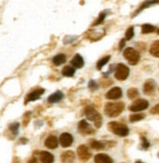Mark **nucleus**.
<instances>
[{
	"label": "nucleus",
	"mask_w": 159,
	"mask_h": 163,
	"mask_svg": "<svg viewBox=\"0 0 159 163\" xmlns=\"http://www.w3.org/2000/svg\"><path fill=\"white\" fill-rule=\"evenodd\" d=\"M136 163H142V161H137Z\"/></svg>",
	"instance_id": "obj_37"
},
{
	"label": "nucleus",
	"mask_w": 159,
	"mask_h": 163,
	"mask_svg": "<svg viewBox=\"0 0 159 163\" xmlns=\"http://www.w3.org/2000/svg\"><path fill=\"white\" fill-rule=\"evenodd\" d=\"M122 96V90L119 87H114L107 93L106 98L108 100H117Z\"/></svg>",
	"instance_id": "obj_10"
},
{
	"label": "nucleus",
	"mask_w": 159,
	"mask_h": 163,
	"mask_svg": "<svg viewBox=\"0 0 159 163\" xmlns=\"http://www.w3.org/2000/svg\"><path fill=\"white\" fill-rule=\"evenodd\" d=\"M59 143L61 144L62 146H63V148H68V146H70L73 143V137L69 133H62L60 136Z\"/></svg>",
	"instance_id": "obj_9"
},
{
	"label": "nucleus",
	"mask_w": 159,
	"mask_h": 163,
	"mask_svg": "<svg viewBox=\"0 0 159 163\" xmlns=\"http://www.w3.org/2000/svg\"><path fill=\"white\" fill-rule=\"evenodd\" d=\"M148 146H149L148 141L146 139L145 137H142V148L145 149V150H147V149H148Z\"/></svg>",
	"instance_id": "obj_32"
},
{
	"label": "nucleus",
	"mask_w": 159,
	"mask_h": 163,
	"mask_svg": "<svg viewBox=\"0 0 159 163\" xmlns=\"http://www.w3.org/2000/svg\"><path fill=\"white\" fill-rule=\"evenodd\" d=\"M70 63H71V64H72L75 69H81L84 66V60H83V58L79 54H76L73 57V59L71 60Z\"/></svg>",
	"instance_id": "obj_18"
},
{
	"label": "nucleus",
	"mask_w": 159,
	"mask_h": 163,
	"mask_svg": "<svg viewBox=\"0 0 159 163\" xmlns=\"http://www.w3.org/2000/svg\"><path fill=\"white\" fill-rule=\"evenodd\" d=\"M154 3H159V1H146L144 4H142V5L139 8L138 11L134 14V16H135V15H137L138 13H140L142 9H144V8H147V7H148V6H150V5H152V4H154Z\"/></svg>",
	"instance_id": "obj_28"
},
{
	"label": "nucleus",
	"mask_w": 159,
	"mask_h": 163,
	"mask_svg": "<svg viewBox=\"0 0 159 163\" xmlns=\"http://www.w3.org/2000/svg\"><path fill=\"white\" fill-rule=\"evenodd\" d=\"M77 155L82 162H86L91 158L92 154H91L89 149L87 148L86 145H79L78 149H77Z\"/></svg>",
	"instance_id": "obj_7"
},
{
	"label": "nucleus",
	"mask_w": 159,
	"mask_h": 163,
	"mask_svg": "<svg viewBox=\"0 0 159 163\" xmlns=\"http://www.w3.org/2000/svg\"><path fill=\"white\" fill-rule=\"evenodd\" d=\"M105 18H106V13H105V12H102V13L100 14V16L98 17V19L96 20V22H95V23H93V26L95 27V26H98V24H101L102 22H104Z\"/></svg>",
	"instance_id": "obj_29"
},
{
	"label": "nucleus",
	"mask_w": 159,
	"mask_h": 163,
	"mask_svg": "<svg viewBox=\"0 0 159 163\" xmlns=\"http://www.w3.org/2000/svg\"><path fill=\"white\" fill-rule=\"evenodd\" d=\"M66 61H67V57L65 54H58L53 58V63L56 66H60V64H65Z\"/></svg>",
	"instance_id": "obj_20"
},
{
	"label": "nucleus",
	"mask_w": 159,
	"mask_h": 163,
	"mask_svg": "<svg viewBox=\"0 0 159 163\" xmlns=\"http://www.w3.org/2000/svg\"><path fill=\"white\" fill-rule=\"evenodd\" d=\"M149 52L152 56L159 58V40H156V41H154L152 44V46L149 48Z\"/></svg>",
	"instance_id": "obj_21"
},
{
	"label": "nucleus",
	"mask_w": 159,
	"mask_h": 163,
	"mask_svg": "<svg viewBox=\"0 0 159 163\" xmlns=\"http://www.w3.org/2000/svg\"><path fill=\"white\" fill-rule=\"evenodd\" d=\"M129 72H130V70H129L128 67L125 66V64H118L116 69H115L114 76L117 80L123 81L129 76Z\"/></svg>",
	"instance_id": "obj_5"
},
{
	"label": "nucleus",
	"mask_w": 159,
	"mask_h": 163,
	"mask_svg": "<svg viewBox=\"0 0 159 163\" xmlns=\"http://www.w3.org/2000/svg\"><path fill=\"white\" fill-rule=\"evenodd\" d=\"M127 95H128L129 99H135V98L139 96V91L137 88H130L128 92H127Z\"/></svg>",
	"instance_id": "obj_27"
},
{
	"label": "nucleus",
	"mask_w": 159,
	"mask_h": 163,
	"mask_svg": "<svg viewBox=\"0 0 159 163\" xmlns=\"http://www.w3.org/2000/svg\"><path fill=\"white\" fill-rule=\"evenodd\" d=\"M27 163H38V162H37V159L35 157H32L27 161Z\"/></svg>",
	"instance_id": "obj_36"
},
{
	"label": "nucleus",
	"mask_w": 159,
	"mask_h": 163,
	"mask_svg": "<svg viewBox=\"0 0 159 163\" xmlns=\"http://www.w3.org/2000/svg\"><path fill=\"white\" fill-rule=\"evenodd\" d=\"M150 112H152V115H159V104H156L155 107H153L152 110H150Z\"/></svg>",
	"instance_id": "obj_34"
},
{
	"label": "nucleus",
	"mask_w": 159,
	"mask_h": 163,
	"mask_svg": "<svg viewBox=\"0 0 159 163\" xmlns=\"http://www.w3.org/2000/svg\"><path fill=\"white\" fill-rule=\"evenodd\" d=\"M148 108V102L145 99H139L137 101H135L131 105L129 110L131 111H142L145 110Z\"/></svg>",
	"instance_id": "obj_6"
},
{
	"label": "nucleus",
	"mask_w": 159,
	"mask_h": 163,
	"mask_svg": "<svg viewBox=\"0 0 159 163\" xmlns=\"http://www.w3.org/2000/svg\"><path fill=\"white\" fill-rule=\"evenodd\" d=\"M90 146L94 150H102L105 148V145L102 142H100V141H96V140H92L90 141Z\"/></svg>",
	"instance_id": "obj_23"
},
{
	"label": "nucleus",
	"mask_w": 159,
	"mask_h": 163,
	"mask_svg": "<svg viewBox=\"0 0 159 163\" xmlns=\"http://www.w3.org/2000/svg\"><path fill=\"white\" fill-rule=\"evenodd\" d=\"M124 108H125V104L122 102L107 103L105 107V112L109 117H116L123 111Z\"/></svg>",
	"instance_id": "obj_1"
},
{
	"label": "nucleus",
	"mask_w": 159,
	"mask_h": 163,
	"mask_svg": "<svg viewBox=\"0 0 159 163\" xmlns=\"http://www.w3.org/2000/svg\"><path fill=\"white\" fill-rule=\"evenodd\" d=\"M123 56L124 58L128 61V63L132 66H135V64H137L140 61V54L138 53V51L135 50L134 48H127L124 50L123 52Z\"/></svg>",
	"instance_id": "obj_4"
},
{
	"label": "nucleus",
	"mask_w": 159,
	"mask_h": 163,
	"mask_svg": "<svg viewBox=\"0 0 159 163\" xmlns=\"http://www.w3.org/2000/svg\"><path fill=\"white\" fill-rule=\"evenodd\" d=\"M157 33L159 34V29H157Z\"/></svg>",
	"instance_id": "obj_38"
},
{
	"label": "nucleus",
	"mask_w": 159,
	"mask_h": 163,
	"mask_svg": "<svg viewBox=\"0 0 159 163\" xmlns=\"http://www.w3.org/2000/svg\"><path fill=\"white\" fill-rule=\"evenodd\" d=\"M108 128L112 133H114L115 135L119 136V137H126L129 134V129L125 124L119 123V122H109L108 123Z\"/></svg>",
	"instance_id": "obj_3"
},
{
	"label": "nucleus",
	"mask_w": 159,
	"mask_h": 163,
	"mask_svg": "<svg viewBox=\"0 0 159 163\" xmlns=\"http://www.w3.org/2000/svg\"><path fill=\"white\" fill-rule=\"evenodd\" d=\"M45 145L50 150L57 149L58 145H59V140L57 139V137L56 136H49L45 140Z\"/></svg>",
	"instance_id": "obj_12"
},
{
	"label": "nucleus",
	"mask_w": 159,
	"mask_h": 163,
	"mask_svg": "<svg viewBox=\"0 0 159 163\" xmlns=\"http://www.w3.org/2000/svg\"><path fill=\"white\" fill-rule=\"evenodd\" d=\"M84 112H85V115L87 116V118L91 121H93L95 126H96L97 128H100L102 126V115L93 107H91V105L86 107L84 110Z\"/></svg>",
	"instance_id": "obj_2"
},
{
	"label": "nucleus",
	"mask_w": 159,
	"mask_h": 163,
	"mask_svg": "<svg viewBox=\"0 0 159 163\" xmlns=\"http://www.w3.org/2000/svg\"><path fill=\"white\" fill-rule=\"evenodd\" d=\"M124 45H125V39H121L120 44H119V49H120V50H122V48L124 47Z\"/></svg>",
	"instance_id": "obj_35"
},
{
	"label": "nucleus",
	"mask_w": 159,
	"mask_h": 163,
	"mask_svg": "<svg viewBox=\"0 0 159 163\" xmlns=\"http://www.w3.org/2000/svg\"><path fill=\"white\" fill-rule=\"evenodd\" d=\"M44 93V89L42 88H38L36 89V90L32 91L31 93H29L27 95V100H26V103L27 102H30V101H35L37 99H39L40 98V96Z\"/></svg>",
	"instance_id": "obj_14"
},
{
	"label": "nucleus",
	"mask_w": 159,
	"mask_h": 163,
	"mask_svg": "<svg viewBox=\"0 0 159 163\" xmlns=\"http://www.w3.org/2000/svg\"><path fill=\"white\" fill-rule=\"evenodd\" d=\"M78 131L82 135H91L95 132L94 129L86 120H81L78 123Z\"/></svg>",
	"instance_id": "obj_8"
},
{
	"label": "nucleus",
	"mask_w": 159,
	"mask_h": 163,
	"mask_svg": "<svg viewBox=\"0 0 159 163\" xmlns=\"http://www.w3.org/2000/svg\"><path fill=\"white\" fill-rule=\"evenodd\" d=\"M62 75H63V76L71 77V76H73V75H74L75 69H74L73 67H71V66H66L65 68L62 69Z\"/></svg>",
	"instance_id": "obj_22"
},
{
	"label": "nucleus",
	"mask_w": 159,
	"mask_h": 163,
	"mask_svg": "<svg viewBox=\"0 0 159 163\" xmlns=\"http://www.w3.org/2000/svg\"><path fill=\"white\" fill-rule=\"evenodd\" d=\"M89 88L91 89V90L94 91V90H96V89L98 88V84L95 82L94 80H91L90 82H89Z\"/></svg>",
	"instance_id": "obj_33"
},
{
	"label": "nucleus",
	"mask_w": 159,
	"mask_h": 163,
	"mask_svg": "<svg viewBox=\"0 0 159 163\" xmlns=\"http://www.w3.org/2000/svg\"><path fill=\"white\" fill-rule=\"evenodd\" d=\"M95 163H113V161L107 154L99 153L95 156Z\"/></svg>",
	"instance_id": "obj_16"
},
{
	"label": "nucleus",
	"mask_w": 159,
	"mask_h": 163,
	"mask_svg": "<svg viewBox=\"0 0 159 163\" xmlns=\"http://www.w3.org/2000/svg\"><path fill=\"white\" fill-rule=\"evenodd\" d=\"M110 60V56H106L104 57L102 59H101L98 63H97V69H102V68H104L106 64H107V62Z\"/></svg>",
	"instance_id": "obj_25"
},
{
	"label": "nucleus",
	"mask_w": 159,
	"mask_h": 163,
	"mask_svg": "<svg viewBox=\"0 0 159 163\" xmlns=\"http://www.w3.org/2000/svg\"><path fill=\"white\" fill-rule=\"evenodd\" d=\"M134 36V28L133 27H130L128 29L126 30V33H125V38L127 40H130L132 39Z\"/></svg>",
	"instance_id": "obj_30"
},
{
	"label": "nucleus",
	"mask_w": 159,
	"mask_h": 163,
	"mask_svg": "<svg viewBox=\"0 0 159 163\" xmlns=\"http://www.w3.org/2000/svg\"><path fill=\"white\" fill-rule=\"evenodd\" d=\"M19 127H20V124H19V123H17V122H16V123H13V124H11V125H10V130L12 131V133H13V135H14V136H16V135L18 134Z\"/></svg>",
	"instance_id": "obj_31"
},
{
	"label": "nucleus",
	"mask_w": 159,
	"mask_h": 163,
	"mask_svg": "<svg viewBox=\"0 0 159 163\" xmlns=\"http://www.w3.org/2000/svg\"><path fill=\"white\" fill-rule=\"evenodd\" d=\"M155 29L156 28L149 23H145V24H142V32L144 34H147V33H150V32H153Z\"/></svg>",
	"instance_id": "obj_24"
},
{
	"label": "nucleus",
	"mask_w": 159,
	"mask_h": 163,
	"mask_svg": "<svg viewBox=\"0 0 159 163\" xmlns=\"http://www.w3.org/2000/svg\"><path fill=\"white\" fill-rule=\"evenodd\" d=\"M144 118H145V115H142V113H134V115H130V121L131 122H137V121H140Z\"/></svg>",
	"instance_id": "obj_26"
},
{
	"label": "nucleus",
	"mask_w": 159,
	"mask_h": 163,
	"mask_svg": "<svg viewBox=\"0 0 159 163\" xmlns=\"http://www.w3.org/2000/svg\"><path fill=\"white\" fill-rule=\"evenodd\" d=\"M41 163H53L54 162V155L48 151H41L39 154Z\"/></svg>",
	"instance_id": "obj_17"
},
{
	"label": "nucleus",
	"mask_w": 159,
	"mask_h": 163,
	"mask_svg": "<svg viewBox=\"0 0 159 163\" xmlns=\"http://www.w3.org/2000/svg\"><path fill=\"white\" fill-rule=\"evenodd\" d=\"M158 156H159V153H158Z\"/></svg>",
	"instance_id": "obj_39"
},
{
	"label": "nucleus",
	"mask_w": 159,
	"mask_h": 163,
	"mask_svg": "<svg viewBox=\"0 0 159 163\" xmlns=\"http://www.w3.org/2000/svg\"><path fill=\"white\" fill-rule=\"evenodd\" d=\"M63 98V94L62 92L61 91H57V92H55L54 94H52L49 98H48V102L50 104H54V103H58L60 102L62 99Z\"/></svg>",
	"instance_id": "obj_19"
},
{
	"label": "nucleus",
	"mask_w": 159,
	"mask_h": 163,
	"mask_svg": "<svg viewBox=\"0 0 159 163\" xmlns=\"http://www.w3.org/2000/svg\"><path fill=\"white\" fill-rule=\"evenodd\" d=\"M105 34L104 29H92L90 32L87 33V37H88L91 41H97L98 39L102 38Z\"/></svg>",
	"instance_id": "obj_11"
},
{
	"label": "nucleus",
	"mask_w": 159,
	"mask_h": 163,
	"mask_svg": "<svg viewBox=\"0 0 159 163\" xmlns=\"http://www.w3.org/2000/svg\"><path fill=\"white\" fill-rule=\"evenodd\" d=\"M155 90V82L152 79H148L144 84V93L147 95H152Z\"/></svg>",
	"instance_id": "obj_15"
},
{
	"label": "nucleus",
	"mask_w": 159,
	"mask_h": 163,
	"mask_svg": "<svg viewBox=\"0 0 159 163\" xmlns=\"http://www.w3.org/2000/svg\"><path fill=\"white\" fill-rule=\"evenodd\" d=\"M61 159H62V163H73L74 159H75V154H74L73 151H71V150L65 151L62 154Z\"/></svg>",
	"instance_id": "obj_13"
}]
</instances>
